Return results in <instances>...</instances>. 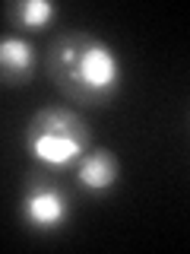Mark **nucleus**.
I'll use <instances>...</instances> for the list:
<instances>
[{
    "mask_svg": "<svg viewBox=\"0 0 190 254\" xmlns=\"http://www.w3.org/2000/svg\"><path fill=\"white\" fill-rule=\"evenodd\" d=\"M73 219V197L48 169H32L19 190V222L29 232L54 235Z\"/></svg>",
    "mask_w": 190,
    "mask_h": 254,
    "instance_id": "obj_3",
    "label": "nucleus"
},
{
    "mask_svg": "<svg viewBox=\"0 0 190 254\" xmlns=\"http://www.w3.org/2000/svg\"><path fill=\"white\" fill-rule=\"evenodd\" d=\"M73 181L86 197H108L121 181V159L108 146H89L73 165Z\"/></svg>",
    "mask_w": 190,
    "mask_h": 254,
    "instance_id": "obj_4",
    "label": "nucleus"
},
{
    "mask_svg": "<svg viewBox=\"0 0 190 254\" xmlns=\"http://www.w3.org/2000/svg\"><path fill=\"white\" fill-rule=\"evenodd\" d=\"M38 70V51L19 32L0 35V86H29Z\"/></svg>",
    "mask_w": 190,
    "mask_h": 254,
    "instance_id": "obj_5",
    "label": "nucleus"
},
{
    "mask_svg": "<svg viewBox=\"0 0 190 254\" xmlns=\"http://www.w3.org/2000/svg\"><path fill=\"white\" fill-rule=\"evenodd\" d=\"M45 70L70 102L108 108L124 89V61L114 45L92 32H63L45 54Z\"/></svg>",
    "mask_w": 190,
    "mask_h": 254,
    "instance_id": "obj_1",
    "label": "nucleus"
},
{
    "mask_svg": "<svg viewBox=\"0 0 190 254\" xmlns=\"http://www.w3.org/2000/svg\"><path fill=\"white\" fill-rule=\"evenodd\" d=\"M3 16L19 32H42L57 19V3L54 0H10L3 6Z\"/></svg>",
    "mask_w": 190,
    "mask_h": 254,
    "instance_id": "obj_6",
    "label": "nucleus"
},
{
    "mask_svg": "<svg viewBox=\"0 0 190 254\" xmlns=\"http://www.w3.org/2000/svg\"><path fill=\"white\" fill-rule=\"evenodd\" d=\"M92 146V127L76 108L48 105L38 108L29 118L22 130V149L32 156L38 169L67 172L76 165V159Z\"/></svg>",
    "mask_w": 190,
    "mask_h": 254,
    "instance_id": "obj_2",
    "label": "nucleus"
}]
</instances>
